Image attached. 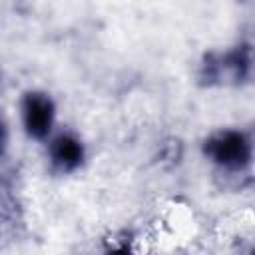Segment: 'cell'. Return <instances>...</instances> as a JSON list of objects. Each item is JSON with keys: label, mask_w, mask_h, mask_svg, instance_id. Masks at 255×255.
<instances>
[{"label": "cell", "mask_w": 255, "mask_h": 255, "mask_svg": "<svg viewBox=\"0 0 255 255\" xmlns=\"http://www.w3.org/2000/svg\"><path fill=\"white\" fill-rule=\"evenodd\" d=\"M20 116H22V126L28 137L32 139H46L56 122V104L46 92H26L20 102Z\"/></svg>", "instance_id": "3"}, {"label": "cell", "mask_w": 255, "mask_h": 255, "mask_svg": "<svg viewBox=\"0 0 255 255\" xmlns=\"http://www.w3.org/2000/svg\"><path fill=\"white\" fill-rule=\"evenodd\" d=\"M8 139H10L8 126H6L4 118L0 116V157H4V155H6V151H8Z\"/></svg>", "instance_id": "5"}, {"label": "cell", "mask_w": 255, "mask_h": 255, "mask_svg": "<svg viewBox=\"0 0 255 255\" xmlns=\"http://www.w3.org/2000/svg\"><path fill=\"white\" fill-rule=\"evenodd\" d=\"M251 46L239 44L223 54H207L199 68V80L213 84H243L251 76Z\"/></svg>", "instance_id": "2"}, {"label": "cell", "mask_w": 255, "mask_h": 255, "mask_svg": "<svg viewBox=\"0 0 255 255\" xmlns=\"http://www.w3.org/2000/svg\"><path fill=\"white\" fill-rule=\"evenodd\" d=\"M48 159L54 171L58 173H74L82 167L86 159V147L82 139L72 131L56 133L48 143Z\"/></svg>", "instance_id": "4"}, {"label": "cell", "mask_w": 255, "mask_h": 255, "mask_svg": "<svg viewBox=\"0 0 255 255\" xmlns=\"http://www.w3.org/2000/svg\"><path fill=\"white\" fill-rule=\"evenodd\" d=\"M201 149L211 163L229 173L245 171L253 159L251 135L241 129H219L203 141Z\"/></svg>", "instance_id": "1"}]
</instances>
